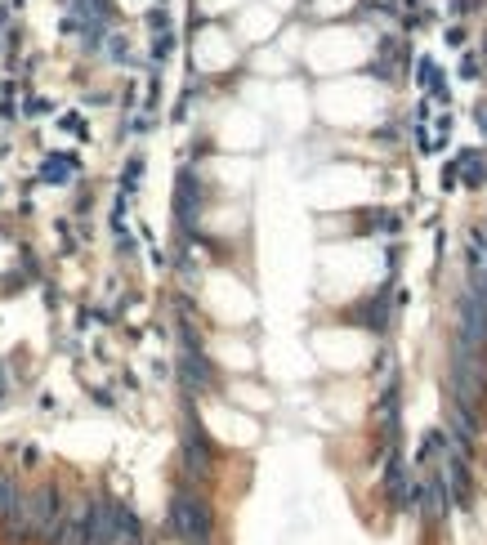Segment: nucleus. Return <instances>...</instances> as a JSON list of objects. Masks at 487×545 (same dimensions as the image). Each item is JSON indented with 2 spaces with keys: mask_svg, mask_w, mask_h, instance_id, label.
I'll return each mask as SVG.
<instances>
[{
  "mask_svg": "<svg viewBox=\"0 0 487 545\" xmlns=\"http://www.w3.org/2000/svg\"><path fill=\"white\" fill-rule=\"evenodd\" d=\"M197 5H202V14L215 18V14H228V9H242L246 0H197Z\"/></svg>",
  "mask_w": 487,
  "mask_h": 545,
  "instance_id": "7ed1b4c3",
  "label": "nucleus"
},
{
  "mask_svg": "<svg viewBox=\"0 0 487 545\" xmlns=\"http://www.w3.org/2000/svg\"><path fill=\"white\" fill-rule=\"evenodd\" d=\"M313 14H336V9H340V14H349V9H353V0H313Z\"/></svg>",
  "mask_w": 487,
  "mask_h": 545,
  "instance_id": "20e7f679",
  "label": "nucleus"
},
{
  "mask_svg": "<svg viewBox=\"0 0 487 545\" xmlns=\"http://www.w3.org/2000/svg\"><path fill=\"white\" fill-rule=\"evenodd\" d=\"M282 14H273L264 0H246L242 9H237V32H242V41H269L273 32H278Z\"/></svg>",
  "mask_w": 487,
  "mask_h": 545,
  "instance_id": "f03ea898",
  "label": "nucleus"
},
{
  "mask_svg": "<svg viewBox=\"0 0 487 545\" xmlns=\"http://www.w3.org/2000/svg\"><path fill=\"white\" fill-rule=\"evenodd\" d=\"M170 528H175L179 541H188V545H210V510L197 501V496L179 492L175 501H170Z\"/></svg>",
  "mask_w": 487,
  "mask_h": 545,
  "instance_id": "f257e3e1",
  "label": "nucleus"
},
{
  "mask_svg": "<svg viewBox=\"0 0 487 545\" xmlns=\"http://www.w3.org/2000/svg\"><path fill=\"white\" fill-rule=\"evenodd\" d=\"M264 5H269L273 14H282V18H286V14H295V9H300V0H264Z\"/></svg>",
  "mask_w": 487,
  "mask_h": 545,
  "instance_id": "39448f33",
  "label": "nucleus"
}]
</instances>
